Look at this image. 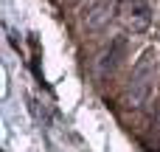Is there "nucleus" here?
<instances>
[{
  "label": "nucleus",
  "mask_w": 160,
  "mask_h": 152,
  "mask_svg": "<svg viewBox=\"0 0 160 152\" xmlns=\"http://www.w3.org/2000/svg\"><path fill=\"white\" fill-rule=\"evenodd\" d=\"M155 71H158V51L149 48V51L138 59V65H135V71H132V85H129V104H132V107H141V104L149 99L152 82H155Z\"/></svg>",
  "instance_id": "obj_1"
},
{
  "label": "nucleus",
  "mask_w": 160,
  "mask_h": 152,
  "mask_svg": "<svg viewBox=\"0 0 160 152\" xmlns=\"http://www.w3.org/2000/svg\"><path fill=\"white\" fill-rule=\"evenodd\" d=\"M121 17H124L127 31L143 34V31H149V25H152V6H149L146 0H124Z\"/></svg>",
  "instance_id": "obj_2"
},
{
  "label": "nucleus",
  "mask_w": 160,
  "mask_h": 152,
  "mask_svg": "<svg viewBox=\"0 0 160 152\" xmlns=\"http://www.w3.org/2000/svg\"><path fill=\"white\" fill-rule=\"evenodd\" d=\"M112 11H115V0H101V3H96L90 11H87V28H101L104 23H110V17H112Z\"/></svg>",
  "instance_id": "obj_3"
}]
</instances>
